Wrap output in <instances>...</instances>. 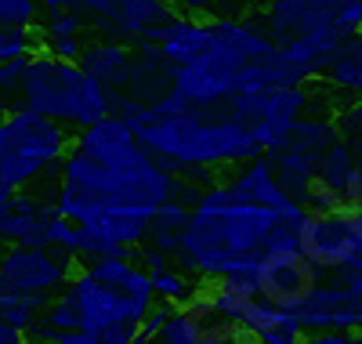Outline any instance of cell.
<instances>
[{
    "mask_svg": "<svg viewBox=\"0 0 362 344\" xmlns=\"http://www.w3.org/2000/svg\"><path fill=\"white\" fill-rule=\"evenodd\" d=\"M297 250L305 254L315 268L334 272L348 258L362 254V210H312L297 217Z\"/></svg>",
    "mask_w": 362,
    "mask_h": 344,
    "instance_id": "obj_9",
    "label": "cell"
},
{
    "mask_svg": "<svg viewBox=\"0 0 362 344\" xmlns=\"http://www.w3.org/2000/svg\"><path fill=\"white\" fill-rule=\"evenodd\" d=\"M174 4L170 0H116V8L109 18L95 22L98 37L119 40V44H141V40H153L160 37V29L174 18Z\"/></svg>",
    "mask_w": 362,
    "mask_h": 344,
    "instance_id": "obj_12",
    "label": "cell"
},
{
    "mask_svg": "<svg viewBox=\"0 0 362 344\" xmlns=\"http://www.w3.org/2000/svg\"><path fill=\"white\" fill-rule=\"evenodd\" d=\"M18 105V98H11V95H0V116H4V113H11Z\"/></svg>",
    "mask_w": 362,
    "mask_h": 344,
    "instance_id": "obj_28",
    "label": "cell"
},
{
    "mask_svg": "<svg viewBox=\"0 0 362 344\" xmlns=\"http://www.w3.org/2000/svg\"><path fill=\"white\" fill-rule=\"evenodd\" d=\"M308 109V91L305 84H279V87H254L239 91L225 102V113L239 120L250 131L261 152L279 149L297 123V116H305Z\"/></svg>",
    "mask_w": 362,
    "mask_h": 344,
    "instance_id": "obj_8",
    "label": "cell"
},
{
    "mask_svg": "<svg viewBox=\"0 0 362 344\" xmlns=\"http://www.w3.org/2000/svg\"><path fill=\"white\" fill-rule=\"evenodd\" d=\"M268 160H272V171H276L279 185H283V189H286L300 207H305V193H308V181L315 178V164H319V156L283 142L279 149H272V152H268Z\"/></svg>",
    "mask_w": 362,
    "mask_h": 344,
    "instance_id": "obj_17",
    "label": "cell"
},
{
    "mask_svg": "<svg viewBox=\"0 0 362 344\" xmlns=\"http://www.w3.org/2000/svg\"><path fill=\"white\" fill-rule=\"evenodd\" d=\"M37 0H0V25H33Z\"/></svg>",
    "mask_w": 362,
    "mask_h": 344,
    "instance_id": "obj_24",
    "label": "cell"
},
{
    "mask_svg": "<svg viewBox=\"0 0 362 344\" xmlns=\"http://www.w3.org/2000/svg\"><path fill=\"white\" fill-rule=\"evenodd\" d=\"M18 105L58 120L62 127H87L98 116L112 113V91L90 76L80 62L58 58L47 47H33L22 58Z\"/></svg>",
    "mask_w": 362,
    "mask_h": 344,
    "instance_id": "obj_4",
    "label": "cell"
},
{
    "mask_svg": "<svg viewBox=\"0 0 362 344\" xmlns=\"http://www.w3.org/2000/svg\"><path fill=\"white\" fill-rule=\"evenodd\" d=\"M69 149V131L58 120L15 105L0 116V189L22 193L29 181L54 171Z\"/></svg>",
    "mask_w": 362,
    "mask_h": 344,
    "instance_id": "obj_5",
    "label": "cell"
},
{
    "mask_svg": "<svg viewBox=\"0 0 362 344\" xmlns=\"http://www.w3.org/2000/svg\"><path fill=\"white\" fill-rule=\"evenodd\" d=\"M66 294L76 308L80 330L87 333L90 344H134L138 340V323L148 311L153 297L127 294L105 279H98L87 265L73 268Z\"/></svg>",
    "mask_w": 362,
    "mask_h": 344,
    "instance_id": "obj_7",
    "label": "cell"
},
{
    "mask_svg": "<svg viewBox=\"0 0 362 344\" xmlns=\"http://www.w3.org/2000/svg\"><path fill=\"white\" fill-rule=\"evenodd\" d=\"M235 189L243 193L250 203H261L268 210H276V214H300L305 207H300L283 185L276 178V171H272V160H268V152H257L250 156V160L243 164V171L235 174Z\"/></svg>",
    "mask_w": 362,
    "mask_h": 344,
    "instance_id": "obj_14",
    "label": "cell"
},
{
    "mask_svg": "<svg viewBox=\"0 0 362 344\" xmlns=\"http://www.w3.org/2000/svg\"><path fill=\"white\" fill-rule=\"evenodd\" d=\"M73 275V258L54 246H22L0 254V287L15 294H54Z\"/></svg>",
    "mask_w": 362,
    "mask_h": 344,
    "instance_id": "obj_10",
    "label": "cell"
},
{
    "mask_svg": "<svg viewBox=\"0 0 362 344\" xmlns=\"http://www.w3.org/2000/svg\"><path fill=\"white\" fill-rule=\"evenodd\" d=\"M66 4L87 22V29L95 25V22H102V18H109L112 15V8H116V0H66Z\"/></svg>",
    "mask_w": 362,
    "mask_h": 344,
    "instance_id": "obj_25",
    "label": "cell"
},
{
    "mask_svg": "<svg viewBox=\"0 0 362 344\" xmlns=\"http://www.w3.org/2000/svg\"><path fill=\"white\" fill-rule=\"evenodd\" d=\"M37 47L33 25H0V62L22 58Z\"/></svg>",
    "mask_w": 362,
    "mask_h": 344,
    "instance_id": "obj_22",
    "label": "cell"
},
{
    "mask_svg": "<svg viewBox=\"0 0 362 344\" xmlns=\"http://www.w3.org/2000/svg\"><path fill=\"white\" fill-rule=\"evenodd\" d=\"M170 4L185 15H221L232 4H243V0H170Z\"/></svg>",
    "mask_w": 362,
    "mask_h": 344,
    "instance_id": "obj_26",
    "label": "cell"
},
{
    "mask_svg": "<svg viewBox=\"0 0 362 344\" xmlns=\"http://www.w3.org/2000/svg\"><path fill=\"white\" fill-rule=\"evenodd\" d=\"M358 210H362V203H358Z\"/></svg>",
    "mask_w": 362,
    "mask_h": 344,
    "instance_id": "obj_30",
    "label": "cell"
},
{
    "mask_svg": "<svg viewBox=\"0 0 362 344\" xmlns=\"http://www.w3.org/2000/svg\"><path fill=\"white\" fill-rule=\"evenodd\" d=\"M138 142L156 156V160L177 174V171H218L235 167L257 156V142L239 120L225 113V105L214 109H185L174 116H145L131 123Z\"/></svg>",
    "mask_w": 362,
    "mask_h": 344,
    "instance_id": "obj_3",
    "label": "cell"
},
{
    "mask_svg": "<svg viewBox=\"0 0 362 344\" xmlns=\"http://www.w3.org/2000/svg\"><path fill=\"white\" fill-rule=\"evenodd\" d=\"M341 4L344 0H264L261 25L297 66H308L322 76L329 55L344 40Z\"/></svg>",
    "mask_w": 362,
    "mask_h": 344,
    "instance_id": "obj_6",
    "label": "cell"
},
{
    "mask_svg": "<svg viewBox=\"0 0 362 344\" xmlns=\"http://www.w3.org/2000/svg\"><path fill=\"white\" fill-rule=\"evenodd\" d=\"M322 283V268H315L297 246L290 250H261L257 254V290L272 304L297 311Z\"/></svg>",
    "mask_w": 362,
    "mask_h": 344,
    "instance_id": "obj_11",
    "label": "cell"
},
{
    "mask_svg": "<svg viewBox=\"0 0 362 344\" xmlns=\"http://www.w3.org/2000/svg\"><path fill=\"white\" fill-rule=\"evenodd\" d=\"M148 283H153V301H163V304H181L192 294V283L185 279V272H177L174 265L148 272Z\"/></svg>",
    "mask_w": 362,
    "mask_h": 344,
    "instance_id": "obj_21",
    "label": "cell"
},
{
    "mask_svg": "<svg viewBox=\"0 0 362 344\" xmlns=\"http://www.w3.org/2000/svg\"><path fill=\"white\" fill-rule=\"evenodd\" d=\"M329 142H337V127L329 120H305V116H297V123H293L290 134H286V145H297V149L315 152V156Z\"/></svg>",
    "mask_w": 362,
    "mask_h": 344,
    "instance_id": "obj_20",
    "label": "cell"
},
{
    "mask_svg": "<svg viewBox=\"0 0 362 344\" xmlns=\"http://www.w3.org/2000/svg\"><path fill=\"white\" fill-rule=\"evenodd\" d=\"M337 138L358 156L362 160V102L358 105H351V109H344L341 113V123H337Z\"/></svg>",
    "mask_w": 362,
    "mask_h": 344,
    "instance_id": "obj_23",
    "label": "cell"
},
{
    "mask_svg": "<svg viewBox=\"0 0 362 344\" xmlns=\"http://www.w3.org/2000/svg\"><path fill=\"white\" fill-rule=\"evenodd\" d=\"M8 200H11V193L0 189V217H4V210H8Z\"/></svg>",
    "mask_w": 362,
    "mask_h": 344,
    "instance_id": "obj_29",
    "label": "cell"
},
{
    "mask_svg": "<svg viewBox=\"0 0 362 344\" xmlns=\"http://www.w3.org/2000/svg\"><path fill=\"white\" fill-rule=\"evenodd\" d=\"M276 210L250 203L232 181L210 185L189 207V222L177 236L174 258L199 279L221 275L235 258L261 254Z\"/></svg>",
    "mask_w": 362,
    "mask_h": 344,
    "instance_id": "obj_2",
    "label": "cell"
},
{
    "mask_svg": "<svg viewBox=\"0 0 362 344\" xmlns=\"http://www.w3.org/2000/svg\"><path fill=\"white\" fill-rule=\"evenodd\" d=\"M25 340V330L11 326L8 319H0V344H22Z\"/></svg>",
    "mask_w": 362,
    "mask_h": 344,
    "instance_id": "obj_27",
    "label": "cell"
},
{
    "mask_svg": "<svg viewBox=\"0 0 362 344\" xmlns=\"http://www.w3.org/2000/svg\"><path fill=\"white\" fill-rule=\"evenodd\" d=\"M83 29H87V22L66 4H54V8H47V22H44V37H40V47H47L51 55H58V58H80V51H83Z\"/></svg>",
    "mask_w": 362,
    "mask_h": 344,
    "instance_id": "obj_16",
    "label": "cell"
},
{
    "mask_svg": "<svg viewBox=\"0 0 362 344\" xmlns=\"http://www.w3.org/2000/svg\"><path fill=\"white\" fill-rule=\"evenodd\" d=\"M76 62L95 80H102L109 91H119L124 87V76H127V66H131V44H119V40H109V37L90 40V44H83Z\"/></svg>",
    "mask_w": 362,
    "mask_h": 344,
    "instance_id": "obj_15",
    "label": "cell"
},
{
    "mask_svg": "<svg viewBox=\"0 0 362 344\" xmlns=\"http://www.w3.org/2000/svg\"><path fill=\"white\" fill-rule=\"evenodd\" d=\"M185 222H189V207L170 196V200H163L153 214H148V232H145V239L153 243V246H160V250H167V254L174 258L177 236H181V229H185Z\"/></svg>",
    "mask_w": 362,
    "mask_h": 344,
    "instance_id": "obj_19",
    "label": "cell"
},
{
    "mask_svg": "<svg viewBox=\"0 0 362 344\" xmlns=\"http://www.w3.org/2000/svg\"><path fill=\"white\" fill-rule=\"evenodd\" d=\"M54 217H58L54 203L11 193L8 210H4V217H0V239L22 243V246H51V225H54Z\"/></svg>",
    "mask_w": 362,
    "mask_h": 344,
    "instance_id": "obj_13",
    "label": "cell"
},
{
    "mask_svg": "<svg viewBox=\"0 0 362 344\" xmlns=\"http://www.w3.org/2000/svg\"><path fill=\"white\" fill-rule=\"evenodd\" d=\"M177 189L174 174L156 160L148 149L127 160H90L80 149H66L58 164V189H54V210L69 222H90L116 207H141L156 210L163 200H170Z\"/></svg>",
    "mask_w": 362,
    "mask_h": 344,
    "instance_id": "obj_1",
    "label": "cell"
},
{
    "mask_svg": "<svg viewBox=\"0 0 362 344\" xmlns=\"http://www.w3.org/2000/svg\"><path fill=\"white\" fill-rule=\"evenodd\" d=\"M322 73L337 91H348V95L362 98V29L341 40V47L329 55Z\"/></svg>",
    "mask_w": 362,
    "mask_h": 344,
    "instance_id": "obj_18",
    "label": "cell"
}]
</instances>
